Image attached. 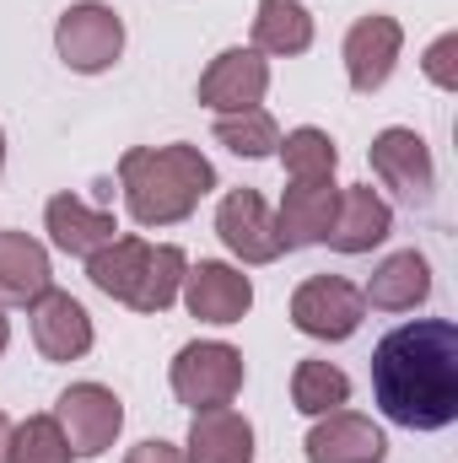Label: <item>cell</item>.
<instances>
[{
	"mask_svg": "<svg viewBox=\"0 0 458 463\" xmlns=\"http://www.w3.org/2000/svg\"><path fill=\"white\" fill-rule=\"evenodd\" d=\"M372 399L405 431H443L458 420V329L415 318L372 350Z\"/></svg>",
	"mask_w": 458,
	"mask_h": 463,
	"instance_id": "1",
	"label": "cell"
},
{
	"mask_svg": "<svg viewBox=\"0 0 458 463\" xmlns=\"http://www.w3.org/2000/svg\"><path fill=\"white\" fill-rule=\"evenodd\" d=\"M119 189L135 227L189 222L195 205L216 189V167L200 146H129L119 156Z\"/></svg>",
	"mask_w": 458,
	"mask_h": 463,
	"instance_id": "2",
	"label": "cell"
},
{
	"mask_svg": "<svg viewBox=\"0 0 458 463\" xmlns=\"http://www.w3.org/2000/svg\"><path fill=\"white\" fill-rule=\"evenodd\" d=\"M189 259L173 242H146V237H114L87 259V280L135 313H167L184 291Z\"/></svg>",
	"mask_w": 458,
	"mask_h": 463,
	"instance_id": "3",
	"label": "cell"
},
{
	"mask_svg": "<svg viewBox=\"0 0 458 463\" xmlns=\"http://www.w3.org/2000/svg\"><path fill=\"white\" fill-rule=\"evenodd\" d=\"M173 393L189 410H216L243 393V355L227 340H195L173 355Z\"/></svg>",
	"mask_w": 458,
	"mask_h": 463,
	"instance_id": "4",
	"label": "cell"
},
{
	"mask_svg": "<svg viewBox=\"0 0 458 463\" xmlns=\"http://www.w3.org/2000/svg\"><path fill=\"white\" fill-rule=\"evenodd\" d=\"M54 49H60V60H65L71 71L98 76V71H109L119 54H124V22H119L114 5L81 0V5H71V11L54 22Z\"/></svg>",
	"mask_w": 458,
	"mask_h": 463,
	"instance_id": "5",
	"label": "cell"
},
{
	"mask_svg": "<svg viewBox=\"0 0 458 463\" xmlns=\"http://www.w3.org/2000/svg\"><path fill=\"white\" fill-rule=\"evenodd\" d=\"M54 420L71 442V458H103L124 426V404L103 383H71L54 404Z\"/></svg>",
	"mask_w": 458,
	"mask_h": 463,
	"instance_id": "6",
	"label": "cell"
},
{
	"mask_svg": "<svg viewBox=\"0 0 458 463\" xmlns=\"http://www.w3.org/2000/svg\"><path fill=\"white\" fill-rule=\"evenodd\" d=\"M367 318L361 286H350L345 275H308L291 291V324L308 340H350Z\"/></svg>",
	"mask_w": 458,
	"mask_h": 463,
	"instance_id": "7",
	"label": "cell"
},
{
	"mask_svg": "<svg viewBox=\"0 0 458 463\" xmlns=\"http://www.w3.org/2000/svg\"><path fill=\"white\" fill-rule=\"evenodd\" d=\"M367 156H372L377 184H383V189H394L405 205H426V200H432L437 167H432V151H426V140H421L415 129L394 124V129L372 135V151H367Z\"/></svg>",
	"mask_w": 458,
	"mask_h": 463,
	"instance_id": "8",
	"label": "cell"
},
{
	"mask_svg": "<svg viewBox=\"0 0 458 463\" xmlns=\"http://www.w3.org/2000/svg\"><path fill=\"white\" fill-rule=\"evenodd\" d=\"M270 92V60L259 49H222L205 76H200V103L211 114H243V109H259Z\"/></svg>",
	"mask_w": 458,
	"mask_h": 463,
	"instance_id": "9",
	"label": "cell"
},
{
	"mask_svg": "<svg viewBox=\"0 0 458 463\" xmlns=\"http://www.w3.org/2000/svg\"><path fill=\"white\" fill-rule=\"evenodd\" d=\"M184 307L200 324H243L248 307H253V280L243 269H232V264L200 259L184 275Z\"/></svg>",
	"mask_w": 458,
	"mask_h": 463,
	"instance_id": "10",
	"label": "cell"
},
{
	"mask_svg": "<svg viewBox=\"0 0 458 463\" xmlns=\"http://www.w3.org/2000/svg\"><path fill=\"white\" fill-rule=\"evenodd\" d=\"M399 49H405V27L383 11L361 16L350 33H345V76L356 92H377L388 87L394 65H399Z\"/></svg>",
	"mask_w": 458,
	"mask_h": 463,
	"instance_id": "11",
	"label": "cell"
},
{
	"mask_svg": "<svg viewBox=\"0 0 458 463\" xmlns=\"http://www.w3.org/2000/svg\"><path fill=\"white\" fill-rule=\"evenodd\" d=\"M216 237L227 242L243 264H270V259L286 253L270 205H264L253 189H232L227 200H222V211H216Z\"/></svg>",
	"mask_w": 458,
	"mask_h": 463,
	"instance_id": "12",
	"label": "cell"
},
{
	"mask_svg": "<svg viewBox=\"0 0 458 463\" xmlns=\"http://www.w3.org/2000/svg\"><path fill=\"white\" fill-rule=\"evenodd\" d=\"M27 318H33V345H38L43 361H81L92 350V318H87V307L71 291L49 286L27 307Z\"/></svg>",
	"mask_w": 458,
	"mask_h": 463,
	"instance_id": "13",
	"label": "cell"
},
{
	"mask_svg": "<svg viewBox=\"0 0 458 463\" xmlns=\"http://www.w3.org/2000/svg\"><path fill=\"white\" fill-rule=\"evenodd\" d=\"M302 453H308V463H383L388 458V437L356 410H329L308 431Z\"/></svg>",
	"mask_w": 458,
	"mask_h": 463,
	"instance_id": "14",
	"label": "cell"
},
{
	"mask_svg": "<svg viewBox=\"0 0 458 463\" xmlns=\"http://www.w3.org/2000/svg\"><path fill=\"white\" fill-rule=\"evenodd\" d=\"M43 227H49V237H54L60 253H76V259H92L103 242L119 237L114 211H92L81 194H54V200L43 205Z\"/></svg>",
	"mask_w": 458,
	"mask_h": 463,
	"instance_id": "15",
	"label": "cell"
},
{
	"mask_svg": "<svg viewBox=\"0 0 458 463\" xmlns=\"http://www.w3.org/2000/svg\"><path fill=\"white\" fill-rule=\"evenodd\" d=\"M394 232V205L372 189V184H356L340 194V211H335V227H329V248L340 253H372L383 237Z\"/></svg>",
	"mask_w": 458,
	"mask_h": 463,
	"instance_id": "16",
	"label": "cell"
},
{
	"mask_svg": "<svg viewBox=\"0 0 458 463\" xmlns=\"http://www.w3.org/2000/svg\"><path fill=\"white\" fill-rule=\"evenodd\" d=\"M426 297H432V264H426L415 248L388 253V259L372 269V280L361 286V302L377 307V313H410V307H421Z\"/></svg>",
	"mask_w": 458,
	"mask_h": 463,
	"instance_id": "17",
	"label": "cell"
},
{
	"mask_svg": "<svg viewBox=\"0 0 458 463\" xmlns=\"http://www.w3.org/2000/svg\"><path fill=\"white\" fill-rule=\"evenodd\" d=\"M335 211H340L335 178H329V184H291V189L281 194V216H275L281 242H286V248H313V242H324L329 227H335Z\"/></svg>",
	"mask_w": 458,
	"mask_h": 463,
	"instance_id": "18",
	"label": "cell"
},
{
	"mask_svg": "<svg viewBox=\"0 0 458 463\" xmlns=\"http://www.w3.org/2000/svg\"><path fill=\"white\" fill-rule=\"evenodd\" d=\"M184 448H189L184 463H253V426H248V415H237L227 404L195 410Z\"/></svg>",
	"mask_w": 458,
	"mask_h": 463,
	"instance_id": "19",
	"label": "cell"
},
{
	"mask_svg": "<svg viewBox=\"0 0 458 463\" xmlns=\"http://www.w3.org/2000/svg\"><path fill=\"white\" fill-rule=\"evenodd\" d=\"M49 286H54L49 248L27 232H0V302L33 307Z\"/></svg>",
	"mask_w": 458,
	"mask_h": 463,
	"instance_id": "20",
	"label": "cell"
},
{
	"mask_svg": "<svg viewBox=\"0 0 458 463\" xmlns=\"http://www.w3.org/2000/svg\"><path fill=\"white\" fill-rule=\"evenodd\" d=\"M313 43V16L302 0H259L253 16V49L259 54H302Z\"/></svg>",
	"mask_w": 458,
	"mask_h": 463,
	"instance_id": "21",
	"label": "cell"
},
{
	"mask_svg": "<svg viewBox=\"0 0 458 463\" xmlns=\"http://www.w3.org/2000/svg\"><path fill=\"white\" fill-rule=\"evenodd\" d=\"M291 404L302 410V415H329V410H345L350 404V377H345L335 361H319V355H308V361H297V372H291Z\"/></svg>",
	"mask_w": 458,
	"mask_h": 463,
	"instance_id": "22",
	"label": "cell"
},
{
	"mask_svg": "<svg viewBox=\"0 0 458 463\" xmlns=\"http://www.w3.org/2000/svg\"><path fill=\"white\" fill-rule=\"evenodd\" d=\"M275 151H281V162H286L291 184H329V178H335V162H340L335 140H329L324 129H313V124L291 129Z\"/></svg>",
	"mask_w": 458,
	"mask_h": 463,
	"instance_id": "23",
	"label": "cell"
},
{
	"mask_svg": "<svg viewBox=\"0 0 458 463\" xmlns=\"http://www.w3.org/2000/svg\"><path fill=\"white\" fill-rule=\"evenodd\" d=\"M216 140L227 146L232 156H248V162H259V156H275V146H281V124L264 114V109L216 114Z\"/></svg>",
	"mask_w": 458,
	"mask_h": 463,
	"instance_id": "24",
	"label": "cell"
},
{
	"mask_svg": "<svg viewBox=\"0 0 458 463\" xmlns=\"http://www.w3.org/2000/svg\"><path fill=\"white\" fill-rule=\"evenodd\" d=\"M5 463H71V442H65L60 420L54 415H27L22 426H11Z\"/></svg>",
	"mask_w": 458,
	"mask_h": 463,
	"instance_id": "25",
	"label": "cell"
},
{
	"mask_svg": "<svg viewBox=\"0 0 458 463\" xmlns=\"http://www.w3.org/2000/svg\"><path fill=\"white\" fill-rule=\"evenodd\" d=\"M453 54H458V33H443L432 49H426V76L443 87V92H453L458 87V65H453Z\"/></svg>",
	"mask_w": 458,
	"mask_h": 463,
	"instance_id": "26",
	"label": "cell"
},
{
	"mask_svg": "<svg viewBox=\"0 0 458 463\" xmlns=\"http://www.w3.org/2000/svg\"><path fill=\"white\" fill-rule=\"evenodd\" d=\"M124 463H184V453H178L173 442L151 437V442H135V448H129V458H124Z\"/></svg>",
	"mask_w": 458,
	"mask_h": 463,
	"instance_id": "27",
	"label": "cell"
},
{
	"mask_svg": "<svg viewBox=\"0 0 458 463\" xmlns=\"http://www.w3.org/2000/svg\"><path fill=\"white\" fill-rule=\"evenodd\" d=\"M5 453H11V420L0 415V463H5Z\"/></svg>",
	"mask_w": 458,
	"mask_h": 463,
	"instance_id": "28",
	"label": "cell"
},
{
	"mask_svg": "<svg viewBox=\"0 0 458 463\" xmlns=\"http://www.w3.org/2000/svg\"><path fill=\"white\" fill-rule=\"evenodd\" d=\"M5 345H11V324H5V313H0V355H5Z\"/></svg>",
	"mask_w": 458,
	"mask_h": 463,
	"instance_id": "29",
	"label": "cell"
},
{
	"mask_svg": "<svg viewBox=\"0 0 458 463\" xmlns=\"http://www.w3.org/2000/svg\"><path fill=\"white\" fill-rule=\"evenodd\" d=\"M0 173H5V129H0Z\"/></svg>",
	"mask_w": 458,
	"mask_h": 463,
	"instance_id": "30",
	"label": "cell"
}]
</instances>
